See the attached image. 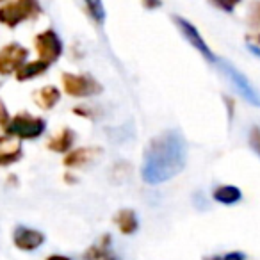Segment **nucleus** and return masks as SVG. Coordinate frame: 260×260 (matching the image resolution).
Returning a JSON list of instances; mask_svg holds the SVG:
<instances>
[{
	"label": "nucleus",
	"mask_w": 260,
	"mask_h": 260,
	"mask_svg": "<svg viewBox=\"0 0 260 260\" xmlns=\"http://www.w3.org/2000/svg\"><path fill=\"white\" fill-rule=\"evenodd\" d=\"M187 162V143L178 130H166L150 141L143 159V180L159 185L175 178Z\"/></svg>",
	"instance_id": "nucleus-1"
},
{
	"label": "nucleus",
	"mask_w": 260,
	"mask_h": 260,
	"mask_svg": "<svg viewBox=\"0 0 260 260\" xmlns=\"http://www.w3.org/2000/svg\"><path fill=\"white\" fill-rule=\"evenodd\" d=\"M41 15L40 0H15L0 8V23L15 29L27 20L38 18Z\"/></svg>",
	"instance_id": "nucleus-2"
},
{
	"label": "nucleus",
	"mask_w": 260,
	"mask_h": 260,
	"mask_svg": "<svg viewBox=\"0 0 260 260\" xmlns=\"http://www.w3.org/2000/svg\"><path fill=\"white\" fill-rule=\"evenodd\" d=\"M47 123L38 116H30L29 112H20L9 119L6 126V134L16 139H38L43 136Z\"/></svg>",
	"instance_id": "nucleus-3"
},
{
	"label": "nucleus",
	"mask_w": 260,
	"mask_h": 260,
	"mask_svg": "<svg viewBox=\"0 0 260 260\" xmlns=\"http://www.w3.org/2000/svg\"><path fill=\"white\" fill-rule=\"evenodd\" d=\"M64 93L73 98H87L100 94L104 87L89 75H75V73H62L61 77Z\"/></svg>",
	"instance_id": "nucleus-4"
},
{
	"label": "nucleus",
	"mask_w": 260,
	"mask_h": 260,
	"mask_svg": "<svg viewBox=\"0 0 260 260\" xmlns=\"http://www.w3.org/2000/svg\"><path fill=\"white\" fill-rule=\"evenodd\" d=\"M216 62L219 64L221 72H223L224 75L228 77V80L234 84V87L237 89V93L241 94V96L244 98L246 102H249V104L260 107V91L256 89V87H253V84L249 82V80L246 79V77L242 75V73L239 72L235 66H232L228 61H224V59H219V61H216Z\"/></svg>",
	"instance_id": "nucleus-5"
},
{
	"label": "nucleus",
	"mask_w": 260,
	"mask_h": 260,
	"mask_svg": "<svg viewBox=\"0 0 260 260\" xmlns=\"http://www.w3.org/2000/svg\"><path fill=\"white\" fill-rule=\"evenodd\" d=\"M34 45H36V52L40 55V59L47 62V64L55 62L62 54V41L57 36V32L52 29L38 34L36 40H34Z\"/></svg>",
	"instance_id": "nucleus-6"
},
{
	"label": "nucleus",
	"mask_w": 260,
	"mask_h": 260,
	"mask_svg": "<svg viewBox=\"0 0 260 260\" xmlns=\"http://www.w3.org/2000/svg\"><path fill=\"white\" fill-rule=\"evenodd\" d=\"M29 50L20 43H9L0 50V75H13L27 62Z\"/></svg>",
	"instance_id": "nucleus-7"
},
{
	"label": "nucleus",
	"mask_w": 260,
	"mask_h": 260,
	"mask_svg": "<svg viewBox=\"0 0 260 260\" xmlns=\"http://www.w3.org/2000/svg\"><path fill=\"white\" fill-rule=\"evenodd\" d=\"M13 242L20 251H34L45 244V234L36 228L18 224L13 232Z\"/></svg>",
	"instance_id": "nucleus-8"
},
{
	"label": "nucleus",
	"mask_w": 260,
	"mask_h": 260,
	"mask_svg": "<svg viewBox=\"0 0 260 260\" xmlns=\"http://www.w3.org/2000/svg\"><path fill=\"white\" fill-rule=\"evenodd\" d=\"M175 22H177L178 29L182 30V34L185 36V40L189 41V43L192 45V47L196 48V50L200 52V54L203 55V57L207 59V61L210 62H216V55H214V52L209 48V45L205 43V40L202 38V34L198 32V29H196L194 25H192L191 22H187V20L180 18V16H175Z\"/></svg>",
	"instance_id": "nucleus-9"
},
{
	"label": "nucleus",
	"mask_w": 260,
	"mask_h": 260,
	"mask_svg": "<svg viewBox=\"0 0 260 260\" xmlns=\"http://www.w3.org/2000/svg\"><path fill=\"white\" fill-rule=\"evenodd\" d=\"M22 143L20 139L11 138V136H0V168L11 166L16 160L22 159Z\"/></svg>",
	"instance_id": "nucleus-10"
},
{
	"label": "nucleus",
	"mask_w": 260,
	"mask_h": 260,
	"mask_svg": "<svg viewBox=\"0 0 260 260\" xmlns=\"http://www.w3.org/2000/svg\"><path fill=\"white\" fill-rule=\"evenodd\" d=\"M82 258L84 260H121L114 253V249L111 248V235H104L98 244L89 246L84 251Z\"/></svg>",
	"instance_id": "nucleus-11"
},
{
	"label": "nucleus",
	"mask_w": 260,
	"mask_h": 260,
	"mask_svg": "<svg viewBox=\"0 0 260 260\" xmlns=\"http://www.w3.org/2000/svg\"><path fill=\"white\" fill-rule=\"evenodd\" d=\"M102 153L100 148H79L72 152L70 155L64 157V166L66 168H82L89 164L93 159H96Z\"/></svg>",
	"instance_id": "nucleus-12"
},
{
	"label": "nucleus",
	"mask_w": 260,
	"mask_h": 260,
	"mask_svg": "<svg viewBox=\"0 0 260 260\" xmlns=\"http://www.w3.org/2000/svg\"><path fill=\"white\" fill-rule=\"evenodd\" d=\"M114 223H116V226L119 228V232H121L123 235L136 234V232H138V228H139L138 216H136L134 210H130V209L119 210V212L114 216Z\"/></svg>",
	"instance_id": "nucleus-13"
},
{
	"label": "nucleus",
	"mask_w": 260,
	"mask_h": 260,
	"mask_svg": "<svg viewBox=\"0 0 260 260\" xmlns=\"http://www.w3.org/2000/svg\"><path fill=\"white\" fill-rule=\"evenodd\" d=\"M59 100H61V93L55 86H45L34 93V102L43 111H50L52 107H55Z\"/></svg>",
	"instance_id": "nucleus-14"
},
{
	"label": "nucleus",
	"mask_w": 260,
	"mask_h": 260,
	"mask_svg": "<svg viewBox=\"0 0 260 260\" xmlns=\"http://www.w3.org/2000/svg\"><path fill=\"white\" fill-rule=\"evenodd\" d=\"M73 141H75V132H73L72 128H62L57 136H54V138L48 141L47 146H48V150H52V152H55V153H66L72 148Z\"/></svg>",
	"instance_id": "nucleus-15"
},
{
	"label": "nucleus",
	"mask_w": 260,
	"mask_h": 260,
	"mask_svg": "<svg viewBox=\"0 0 260 260\" xmlns=\"http://www.w3.org/2000/svg\"><path fill=\"white\" fill-rule=\"evenodd\" d=\"M48 66H50V64H47V62L41 61V59L32 61V62H25V64H23L22 68L15 73V77H16V80H18V82H25V80L36 79V77L43 75V73L48 70Z\"/></svg>",
	"instance_id": "nucleus-16"
},
{
	"label": "nucleus",
	"mask_w": 260,
	"mask_h": 260,
	"mask_svg": "<svg viewBox=\"0 0 260 260\" xmlns=\"http://www.w3.org/2000/svg\"><path fill=\"white\" fill-rule=\"evenodd\" d=\"M212 198L216 200V202L223 203V205H234V203L241 202L242 192H241V189L235 187V185H219V187L214 189Z\"/></svg>",
	"instance_id": "nucleus-17"
},
{
	"label": "nucleus",
	"mask_w": 260,
	"mask_h": 260,
	"mask_svg": "<svg viewBox=\"0 0 260 260\" xmlns=\"http://www.w3.org/2000/svg\"><path fill=\"white\" fill-rule=\"evenodd\" d=\"M84 2H86L91 18H93L98 25H102V23L105 22V8H104V4H102V0H84Z\"/></svg>",
	"instance_id": "nucleus-18"
},
{
	"label": "nucleus",
	"mask_w": 260,
	"mask_h": 260,
	"mask_svg": "<svg viewBox=\"0 0 260 260\" xmlns=\"http://www.w3.org/2000/svg\"><path fill=\"white\" fill-rule=\"evenodd\" d=\"M249 146L253 148V152L260 157V126H253L249 130Z\"/></svg>",
	"instance_id": "nucleus-19"
},
{
	"label": "nucleus",
	"mask_w": 260,
	"mask_h": 260,
	"mask_svg": "<svg viewBox=\"0 0 260 260\" xmlns=\"http://www.w3.org/2000/svg\"><path fill=\"white\" fill-rule=\"evenodd\" d=\"M210 2H212L216 8L223 9L224 13H232L234 11V8L241 2V0H210Z\"/></svg>",
	"instance_id": "nucleus-20"
},
{
	"label": "nucleus",
	"mask_w": 260,
	"mask_h": 260,
	"mask_svg": "<svg viewBox=\"0 0 260 260\" xmlns=\"http://www.w3.org/2000/svg\"><path fill=\"white\" fill-rule=\"evenodd\" d=\"M249 23L253 27H260V2H255L251 9V15H249Z\"/></svg>",
	"instance_id": "nucleus-21"
},
{
	"label": "nucleus",
	"mask_w": 260,
	"mask_h": 260,
	"mask_svg": "<svg viewBox=\"0 0 260 260\" xmlns=\"http://www.w3.org/2000/svg\"><path fill=\"white\" fill-rule=\"evenodd\" d=\"M9 119H11V116H9V112H8V107L4 105V102L0 100V126H4L6 128Z\"/></svg>",
	"instance_id": "nucleus-22"
},
{
	"label": "nucleus",
	"mask_w": 260,
	"mask_h": 260,
	"mask_svg": "<svg viewBox=\"0 0 260 260\" xmlns=\"http://www.w3.org/2000/svg\"><path fill=\"white\" fill-rule=\"evenodd\" d=\"M221 260H246V256H244V253H241V251H230L224 256H221Z\"/></svg>",
	"instance_id": "nucleus-23"
},
{
	"label": "nucleus",
	"mask_w": 260,
	"mask_h": 260,
	"mask_svg": "<svg viewBox=\"0 0 260 260\" xmlns=\"http://www.w3.org/2000/svg\"><path fill=\"white\" fill-rule=\"evenodd\" d=\"M160 4H162V0H143V6L146 9H157L160 8Z\"/></svg>",
	"instance_id": "nucleus-24"
},
{
	"label": "nucleus",
	"mask_w": 260,
	"mask_h": 260,
	"mask_svg": "<svg viewBox=\"0 0 260 260\" xmlns=\"http://www.w3.org/2000/svg\"><path fill=\"white\" fill-rule=\"evenodd\" d=\"M45 260H72L70 256H66V255H50V256H47Z\"/></svg>",
	"instance_id": "nucleus-25"
},
{
	"label": "nucleus",
	"mask_w": 260,
	"mask_h": 260,
	"mask_svg": "<svg viewBox=\"0 0 260 260\" xmlns=\"http://www.w3.org/2000/svg\"><path fill=\"white\" fill-rule=\"evenodd\" d=\"M248 48L253 52V55H255V57H258V59H260V48H258V47H255V45H248Z\"/></svg>",
	"instance_id": "nucleus-26"
},
{
	"label": "nucleus",
	"mask_w": 260,
	"mask_h": 260,
	"mask_svg": "<svg viewBox=\"0 0 260 260\" xmlns=\"http://www.w3.org/2000/svg\"><path fill=\"white\" fill-rule=\"evenodd\" d=\"M203 260H221V256L219 255H214V256H207V258H203Z\"/></svg>",
	"instance_id": "nucleus-27"
},
{
	"label": "nucleus",
	"mask_w": 260,
	"mask_h": 260,
	"mask_svg": "<svg viewBox=\"0 0 260 260\" xmlns=\"http://www.w3.org/2000/svg\"><path fill=\"white\" fill-rule=\"evenodd\" d=\"M0 2H4V0H0Z\"/></svg>",
	"instance_id": "nucleus-28"
},
{
	"label": "nucleus",
	"mask_w": 260,
	"mask_h": 260,
	"mask_svg": "<svg viewBox=\"0 0 260 260\" xmlns=\"http://www.w3.org/2000/svg\"><path fill=\"white\" fill-rule=\"evenodd\" d=\"M258 41H260V36H258Z\"/></svg>",
	"instance_id": "nucleus-29"
}]
</instances>
